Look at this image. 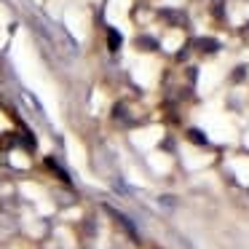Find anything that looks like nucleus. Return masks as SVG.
I'll list each match as a JSON object with an SVG mask.
<instances>
[{"label":"nucleus","instance_id":"obj_2","mask_svg":"<svg viewBox=\"0 0 249 249\" xmlns=\"http://www.w3.org/2000/svg\"><path fill=\"white\" fill-rule=\"evenodd\" d=\"M107 46H110V51H118V49H121V35H118V30H110V33H107Z\"/></svg>","mask_w":249,"mask_h":249},{"label":"nucleus","instance_id":"obj_1","mask_svg":"<svg viewBox=\"0 0 249 249\" xmlns=\"http://www.w3.org/2000/svg\"><path fill=\"white\" fill-rule=\"evenodd\" d=\"M105 209H107V214H110V217H113V220H118V222H121V225H124V231H126V233H129V236H131V238H137V231H134V222H131V220H129V217H126V214H121V212H115V209H113V206H105Z\"/></svg>","mask_w":249,"mask_h":249},{"label":"nucleus","instance_id":"obj_4","mask_svg":"<svg viewBox=\"0 0 249 249\" xmlns=\"http://www.w3.org/2000/svg\"><path fill=\"white\" fill-rule=\"evenodd\" d=\"M188 134H190V140H193V142H196V145H206V137H204V134H201V131H196V129H190V131H188Z\"/></svg>","mask_w":249,"mask_h":249},{"label":"nucleus","instance_id":"obj_5","mask_svg":"<svg viewBox=\"0 0 249 249\" xmlns=\"http://www.w3.org/2000/svg\"><path fill=\"white\" fill-rule=\"evenodd\" d=\"M137 46H140V49H156V40H150V38H140V40H137Z\"/></svg>","mask_w":249,"mask_h":249},{"label":"nucleus","instance_id":"obj_3","mask_svg":"<svg viewBox=\"0 0 249 249\" xmlns=\"http://www.w3.org/2000/svg\"><path fill=\"white\" fill-rule=\"evenodd\" d=\"M198 49L201 51H217L220 46H217V40H198Z\"/></svg>","mask_w":249,"mask_h":249}]
</instances>
